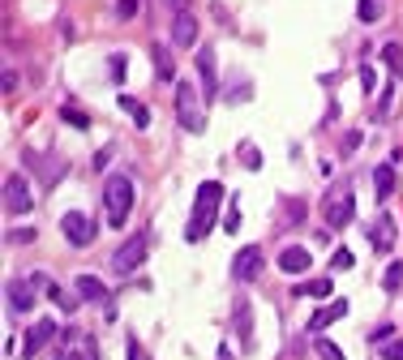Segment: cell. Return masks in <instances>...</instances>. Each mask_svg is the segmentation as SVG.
Instances as JSON below:
<instances>
[{"mask_svg":"<svg viewBox=\"0 0 403 360\" xmlns=\"http://www.w3.org/2000/svg\"><path fill=\"white\" fill-rule=\"evenodd\" d=\"M309 262H313L309 249H300V245H288V249L279 253V270H283V275H305Z\"/></svg>","mask_w":403,"mask_h":360,"instance_id":"cell-16","label":"cell"},{"mask_svg":"<svg viewBox=\"0 0 403 360\" xmlns=\"http://www.w3.org/2000/svg\"><path fill=\"white\" fill-rule=\"evenodd\" d=\"M138 13V0H116V17H133Z\"/></svg>","mask_w":403,"mask_h":360,"instance_id":"cell-35","label":"cell"},{"mask_svg":"<svg viewBox=\"0 0 403 360\" xmlns=\"http://www.w3.org/2000/svg\"><path fill=\"white\" fill-rule=\"evenodd\" d=\"M390 103H395V82L386 86V95H382V103H377V116H390Z\"/></svg>","mask_w":403,"mask_h":360,"instance_id":"cell-33","label":"cell"},{"mask_svg":"<svg viewBox=\"0 0 403 360\" xmlns=\"http://www.w3.org/2000/svg\"><path fill=\"white\" fill-rule=\"evenodd\" d=\"M129 360H142V347H138V339H129Z\"/></svg>","mask_w":403,"mask_h":360,"instance_id":"cell-38","label":"cell"},{"mask_svg":"<svg viewBox=\"0 0 403 360\" xmlns=\"http://www.w3.org/2000/svg\"><path fill=\"white\" fill-rule=\"evenodd\" d=\"M313 352H318L322 360H343V352H339L331 339H313Z\"/></svg>","mask_w":403,"mask_h":360,"instance_id":"cell-29","label":"cell"},{"mask_svg":"<svg viewBox=\"0 0 403 360\" xmlns=\"http://www.w3.org/2000/svg\"><path fill=\"white\" fill-rule=\"evenodd\" d=\"M108 159H112V146H104V150H99L94 159H90V167H94V172H104V167H108Z\"/></svg>","mask_w":403,"mask_h":360,"instance_id":"cell-34","label":"cell"},{"mask_svg":"<svg viewBox=\"0 0 403 360\" xmlns=\"http://www.w3.org/2000/svg\"><path fill=\"white\" fill-rule=\"evenodd\" d=\"M240 159L249 163V172L262 167V150H254V142H240Z\"/></svg>","mask_w":403,"mask_h":360,"instance_id":"cell-28","label":"cell"},{"mask_svg":"<svg viewBox=\"0 0 403 360\" xmlns=\"http://www.w3.org/2000/svg\"><path fill=\"white\" fill-rule=\"evenodd\" d=\"M150 65H155V77H159V82H172V77H176L172 51H167L163 43H150Z\"/></svg>","mask_w":403,"mask_h":360,"instance_id":"cell-18","label":"cell"},{"mask_svg":"<svg viewBox=\"0 0 403 360\" xmlns=\"http://www.w3.org/2000/svg\"><path fill=\"white\" fill-rule=\"evenodd\" d=\"M382 60H386V69L399 77V73H403V47H399V43H386V47H382Z\"/></svg>","mask_w":403,"mask_h":360,"instance_id":"cell-23","label":"cell"},{"mask_svg":"<svg viewBox=\"0 0 403 360\" xmlns=\"http://www.w3.org/2000/svg\"><path fill=\"white\" fill-rule=\"evenodd\" d=\"M382 360H403V339H395V343H382Z\"/></svg>","mask_w":403,"mask_h":360,"instance_id":"cell-32","label":"cell"},{"mask_svg":"<svg viewBox=\"0 0 403 360\" xmlns=\"http://www.w3.org/2000/svg\"><path fill=\"white\" fill-rule=\"evenodd\" d=\"M335 292V283L331 279H309V283H296V288H292V296H331Z\"/></svg>","mask_w":403,"mask_h":360,"instance_id":"cell-22","label":"cell"},{"mask_svg":"<svg viewBox=\"0 0 403 360\" xmlns=\"http://www.w3.org/2000/svg\"><path fill=\"white\" fill-rule=\"evenodd\" d=\"M343 313H347V300H335L331 309H318V313L309 318V330L318 334V330H326V326H331V322H339Z\"/></svg>","mask_w":403,"mask_h":360,"instance_id":"cell-19","label":"cell"},{"mask_svg":"<svg viewBox=\"0 0 403 360\" xmlns=\"http://www.w3.org/2000/svg\"><path fill=\"white\" fill-rule=\"evenodd\" d=\"M262 275V249L258 245H245L236 257H232V279L236 283H254Z\"/></svg>","mask_w":403,"mask_h":360,"instance_id":"cell-8","label":"cell"},{"mask_svg":"<svg viewBox=\"0 0 403 360\" xmlns=\"http://www.w3.org/2000/svg\"><path fill=\"white\" fill-rule=\"evenodd\" d=\"M331 270H352V253H347V249H335V257H331Z\"/></svg>","mask_w":403,"mask_h":360,"instance_id":"cell-31","label":"cell"},{"mask_svg":"<svg viewBox=\"0 0 403 360\" xmlns=\"http://www.w3.org/2000/svg\"><path fill=\"white\" fill-rule=\"evenodd\" d=\"M13 90H17V73L5 69V99H13Z\"/></svg>","mask_w":403,"mask_h":360,"instance_id":"cell-37","label":"cell"},{"mask_svg":"<svg viewBox=\"0 0 403 360\" xmlns=\"http://www.w3.org/2000/svg\"><path fill=\"white\" fill-rule=\"evenodd\" d=\"M356 13H361V22H377L382 17V0H356Z\"/></svg>","mask_w":403,"mask_h":360,"instance_id":"cell-26","label":"cell"},{"mask_svg":"<svg viewBox=\"0 0 403 360\" xmlns=\"http://www.w3.org/2000/svg\"><path fill=\"white\" fill-rule=\"evenodd\" d=\"M78 296L82 300H90V304H112V292H108V283L104 279H94V275H78Z\"/></svg>","mask_w":403,"mask_h":360,"instance_id":"cell-14","label":"cell"},{"mask_svg":"<svg viewBox=\"0 0 403 360\" xmlns=\"http://www.w3.org/2000/svg\"><path fill=\"white\" fill-rule=\"evenodd\" d=\"M202 99L197 95V86L189 82V77H181V82H176V120H181L189 133H202V129H206V108H202Z\"/></svg>","mask_w":403,"mask_h":360,"instance_id":"cell-3","label":"cell"},{"mask_svg":"<svg viewBox=\"0 0 403 360\" xmlns=\"http://www.w3.org/2000/svg\"><path fill=\"white\" fill-rule=\"evenodd\" d=\"M197 77H202V95L206 103L219 95V77H215V51L211 47H197Z\"/></svg>","mask_w":403,"mask_h":360,"instance_id":"cell-13","label":"cell"},{"mask_svg":"<svg viewBox=\"0 0 403 360\" xmlns=\"http://www.w3.org/2000/svg\"><path fill=\"white\" fill-rule=\"evenodd\" d=\"M382 288H386L390 296L403 288V262H390V266H386V275H382Z\"/></svg>","mask_w":403,"mask_h":360,"instance_id":"cell-24","label":"cell"},{"mask_svg":"<svg viewBox=\"0 0 403 360\" xmlns=\"http://www.w3.org/2000/svg\"><path fill=\"white\" fill-rule=\"evenodd\" d=\"M31 206H35V202H31V185H26L17 172H9V176H5V211H9V215H26Z\"/></svg>","mask_w":403,"mask_h":360,"instance_id":"cell-7","label":"cell"},{"mask_svg":"<svg viewBox=\"0 0 403 360\" xmlns=\"http://www.w3.org/2000/svg\"><path fill=\"white\" fill-rule=\"evenodd\" d=\"M219 202H223V185L219 180H202L197 193H193V211H189V227H185V240L189 245H202L215 227V215H219Z\"/></svg>","mask_w":403,"mask_h":360,"instance_id":"cell-1","label":"cell"},{"mask_svg":"<svg viewBox=\"0 0 403 360\" xmlns=\"http://www.w3.org/2000/svg\"><path fill=\"white\" fill-rule=\"evenodd\" d=\"M94 231H99V223H94L86 211H69V215H60V236H65L73 249H86V245L94 240Z\"/></svg>","mask_w":403,"mask_h":360,"instance_id":"cell-5","label":"cell"},{"mask_svg":"<svg viewBox=\"0 0 403 360\" xmlns=\"http://www.w3.org/2000/svg\"><path fill=\"white\" fill-rule=\"evenodd\" d=\"M395 231H399V227H395V215H390V211H382V215L373 219V227H369L373 249H377V253H390V249H395Z\"/></svg>","mask_w":403,"mask_h":360,"instance_id":"cell-12","label":"cell"},{"mask_svg":"<svg viewBox=\"0 0 403 360\" xmlns=\"http://www.w3.org/2000/svg\"><path fill=\"white\" fill-rule=\"evenodd\" d=\"M60 120H65V124H73V129H90V116H86L82 108H69V103L60 108Z\"/></svg>","mask_w":403,"mask_h":360,"instance_id":"cell-25","label":"cell"},{"mask_svg":"<svg viewBox=\"0 0 403 360\" xmlns=\"http://www.w3.org/2000/svg\"><path fill=\"white\" fill-rule=\"evenodd\" d=\"M9 245H35V227H9Z\"/></svg>","mask_w":403,"mask_h":360,"instance_id":"cell-30","label":"cell"},{"mask_svg":"<svg viewBox=\"0 0 403 360\" xmlns=\"http://www.w3.org/2000/svg\"><path fill=\"white\" fill-rule=\"evenodd\" d=\"M60 360H99V343L90 339V334L69 330V334H65V352H60Z\"/></svg>","mask_w":403,"mask_h":360,"instance_id":"cell-11","label":"cell"},{"mask_svg":"<svg viewBox=\"0 0 403 360\" xmlns=\"http://www.w3.org/2000/svg\"><path fill=\"white\" fill-rule=\"evenodd\" d=\"M373 189H377V202H390V189H395V163L373 167Z\"/></svg>","mask_w":403,"mask_h":360,"instance_id":"cell-20","label":"cell"},{"mask_svg":"<svg viewBox=\"0 0 403 360\" xmlns=\"http://www.w3.org/2000/svg\"><path fill=\"white\" fill-rule=\"evenodd\" d=\"M172 43L176 47H193L197 43V22H193V13H176V22H172Z\"/></svg>","mask_w":403,"mask_h":360,"instance_id":"cell-17","label":"cell"},{"mask_svg":"<svg viewBox=\"0 0 403 360\" xmlns=\"http://www.w3.org/2000/svg\"><path fill=\"white\" fill-rule=\"evenodd\" d=\"M361 86H365V90H373V86H377V77H373V69H369V65H361Z\"/></svg>","mask_w":403,"mask_h":360,"instance_id":"cell-36","label":"cell"},{"mask_svg":"<svg viewBox=\"0 0 403 360\" xmlns=\"http://www.w3.org/2000/svg\"><path fill=\"white\" fill-rule=\"evenodd\" d=\"M120 108L129 112V120H133L138 129H150V108H146V103H138L133 95H120Z\"/></svg>","mask_w":403,"mask_h":360,"instance_id":"cell-21","label":"cell"},{"mask_svg":"<svg viewBox=\"0 0 403 360\" xmlns=\"http://www.w3.org/2000/svg\"><path fill=\"white\" fill-rule=\"evenodd\" d=\"M326 227L331 231H339V227H347L352 223V215H356V197H352V185H339V193L335 197H326Z\"/></svg>","mask_w":403,"mask_h":360,"instance_id":"cell-6","label":"cell"},{"mask_svg":"<svg viewBox=\"0 0 403 360\" xmlns=\"http://www.w3.org/2000/svg\"><path fill=\"white\" fill-rule=\"evenodd\" d=\"M104 206H108V223L116 231L129 223V215H133V180L124 176V172H112L104 180Z\"/></svg>","mask_w":403,"mask_h":360,"instance_id":"cell-2","label":"cell"},{"mask_svg":"<svg viewBox=\"0 0 403 360\" xmlns=\"http://www.w3.org/2000/svg\"><path fill=\"white\" fill-rule=\"evenodd\" d=\"M5 304H9V313L13 318H22V313H31V309H35V283L26 279V283H9V288H5Z\"/></svg>","mask_w":403,"mask_h":360,"instance_id":"cell-9","label":"cell"},{"mask_svg":"<svg viewBox=\"0 0 403 360\" xmlns=\"http://www.w3.org/2000/svg\"><path fill=\"white\" fill-rule=\"evenodd\" d=\"M52 339H56V322H52V318L35 322V326L26 330V343H22V356H26V360H31V356H39V352H43L47 343H52Z\"/></svg>","mask_w":403,"mask_h":360,"instance_id":"cell-10","label":"cell"},{"mask_svg":"<svg viewBox=\"0 0 403 360\" xmlns=\"http://www.w3.org/2000/svg\"><path fill=\"white\" fill-rule=\"evenodd\" d=\"M232 322H236V339H240V347L249 352V347H254V309H249V300H236Z\"/></svg>","mask_w":403,"mask_h":360,"instance_id":"cell-15","label":"cell"},{"mask_svg":"<svg viewBox=\"0 0 403 360\" xmlns=\"http://www.w3.org/2000/svg\"><path fill=\"white\" fill-rule=\"evenodd\" d=\"M219 360H236V356H232V352H228V347H219Z\"/></svg>","mask_w":403,"mask_h":360,"instance_id":"cell-39","label":"cell"},{"mask_svg":"<svg viewBox=\"0 0 403 360\" xmlns=\"http://www.w3.org/2000/svg\"><path fill=\"white\" fill-rule=\"evenodd\" d=\"M112 82H124V73H129V56H124V51H112Z\"/></svg>","mask_w":403,"mask_h":360,"instance_id":"cell-27","label":"cell"},{"mask_svg":"<svg viewBox=\"0 0 403 360\" xmlns=\"http://www.w3.org/2000/svg\"><path fill=\"white\" fill-rule=\"evenodd\" d=\"M146 253H150V231H133V236H124V245L112 253V270L120 279H129L133 270H142Z\"/></svg>","mask_w":403,"mask_h":360,"instance_id":"cell-4","label":"cell"}]
</instances>
